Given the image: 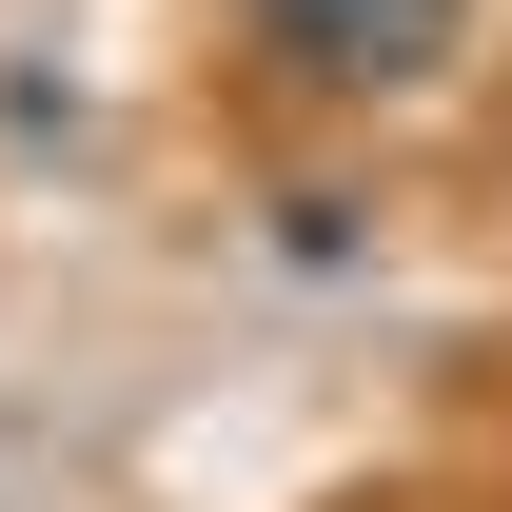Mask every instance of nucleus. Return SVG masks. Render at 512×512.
<instances>
[{"label":"nucleus","mask_w":512,"mask_h":512,"mask_svg":"<svg viewBox=\"0 0 512 512\" xmlns=\"http://www.w3.org/2000/svg\"><path fill=\"white\" fill-rule=\"evenodd\" d=\"M237 20V60L276 99H316V119H394V99H453L473 60V0H217Z\"/></svg>","instance_id":"f257e3e1"},{"label":"nucleus","mask_w":512,"mask_h":512,"mask_svg":"<svg viewBox=\"0 0 512 512\" xmlns=\"http://www.w3.org/2000/svg\"><path fill=\"white\" fill-rule=\"evenodd\" d=\"M256 237H276V276H355V237H375V217H355L335 178H296L276 217H256Z\"/></svg>","instance_id":"f03ea898"}]
</instances>
